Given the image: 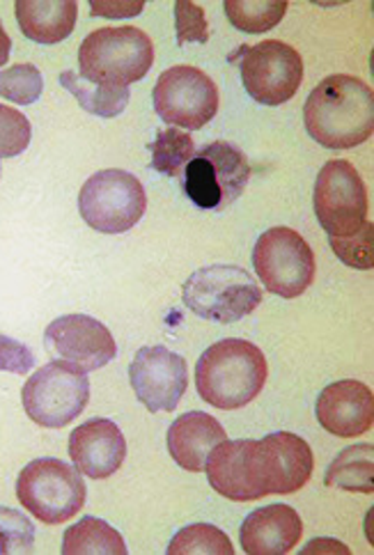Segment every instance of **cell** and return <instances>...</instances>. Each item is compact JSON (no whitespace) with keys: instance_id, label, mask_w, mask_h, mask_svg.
<instances>
[{"instance_id":"27","label":"cell","mask_w":374,"mask_h":555,"mask_svg":"<svg viewBox=\"0 0 374 555\" xmlns=\"http://www.w3.org/2000/svg\"><path fill=\"white\" fill-rule=\"evenodd\" d=\"M232 555L234 546L228 534L209 524H193L182 528L168 544V555Z\"/></svg>"},{"instance_id":"7","label":"cell","mask_w":374,"mask_h":555,"mask_svg":"<svg viewBox=\"0 0 374 555\" xmlns=\"http://www.w3.org/2000/svg\"><path fill=\"white\" fill-rule=\"evenodd\" d=\"M147 209L145 189L127 170L94 172L78 193V211L83 221L104 234L129 232Z\"/></svg>"},{"instance_id":"15","label":"cell","mask_w":374,"mask_h":555,"mask_svg":"<svg viewBox=\"0 0 374 555\" xmlns=\"http://www.w3.org/2000/svg\"><path fill=\"white\" fill-rule=\"evenodd\" d=\"M129 382L150 413H170L189 388L186 359L166 347H143L129 367Z\"/></svg>"},{"instance_id":"35","label":"cell","mask_w":374,"mask_h":555,"mask_svg":"<svg viewBox=\"0 0 374 555\" xmlns=\"http://www.w3.org/2000/svg\"><path fill=\"white\" fill-rule=\"evenodd\" d=\"M301 553L304 555H308V553H343V555H349V548L340 542H333V540H314L308 546H304Z\"/></svg>"},{"instance_id":"17","label":"cell","mask_w":374,"mask_h":555,"mask_svg":"<svg viewBox=\"0 0 374 555\" xmlns=\"http://www.w3.org/2000/svg\"><path fill=\"white\" fill-rule=\"evenodd\" d=\"M314 413L328 434L353 439L374 425V395L363 382H336L320 392Z\"/></svg>"},{"instance_id":"26","label":"cell","mask_w":374,"mask_h":555,"mask_svg":"<svg viewBox=\"0 0 374 555\" xmlns=\"http://www.w3.org/2000/svg\"><path fill=\"white\" fill-rule=\"evenodd\" d=\"M152 152V168L168 177H182L184 168L195 156L193 138L182 129H159L156 131L154 143L150 145Z\"/></svg>"},{"instance_id":"21","label":"cell","mask_w":374,"mask_h":555,"mask_svg":"<svg viewBox=\"0 0 374 555\" xmlns=\"http://www.w3.org/2000/svg\"><path fill=\"white\" fill-rule=\"evenodd\" d=\"M14 14L22 33L37 44H57L76 26V0H16Z\"/></svg>"},{"instance_id":"19","label":"cell","mask_w":374,"mask_h":555,"mask_svg":"<svg viewBox=\"0 0 374 555\" xmlns=\"http://www.w3.org/2000/svg\"><path fill=\"white\" fill-rule=\"evenodd\" d=\"M225 439L228 434L214 415L189 411L168 427L166 443L177 466L189 473H203L209 452Z\"/></svg>"},{"instance_id":"12","label":"cell","mask_w":374,"mask_h":555,"mask_svg":"<svg viewBox=\"0 0 374 555\" xmlns=\"http://www.w3.org/2000/svg\"><path fill=\"white\" fill-rule=\"evenodd\" d=\"M242 83L246 92L262 106H281L299 92L304 83L301 53L279 42L267 39L255 47H242Z\"/></svg>"},{"instance_id":"23","label":"cell","mask_w":374,"mask_h":555,"mask_svg":"<svg viewBox=\"0 0 374 555\" xmlns=\"http://www.w3.org/2000/svg\"><path fill=\"white\" fill-rule=\"evenodd\" d=\"M61 86L76 96V102L90 115L96 117H117L129 104V88H108V86H96L86 81L81 74L76 72H63L61 74Z\"/></svg>"},{"instance_id":"32","label":"cell","mask_w":374,"mask_h":555,"mask_svg":"<svg viewBox=\"0 0 374 555\" xmlns=\"http://www.w3.org/2000/svg\"><path fill=\"white\" fill-rule=\"evenodd\" d=\"M175 26H177V44L184 47L189 42L205 44L209 39L207 16L201 5L191 0H177L175 3Z\"/></svg>"},{"instance_id":"11","label":"cell","mask_w":374,"mask_h":555,"mask_svg":"<svg viewBox=\"0 0 374 555\" xmlns=\"http://www.w3.org/2000/svg\"><path fill=\"white\" fill-rule=\"evenodd\" d=\"M152 102L166 125L198 131L219 113V88L203 69L177 65L159 76Z\"/></svg>"},{"instance_id":"10","label":"cell","mask_w":374,"mask_h":555,"mask_svg":"<svg viewBox=\"0 0 374 555\" xmlns=\"http://www.w3.org/2000/svg\"><path fill=\"white\" fill-rule=\"evenodd\" d=\"M314 216L328 240H345L367 221V191L359 170L345 158L324 164L312 193Z\"/></svg>"},{"instance_id":"36","label":"cell","mask_w":374,"mask_h":555,"mask_svg":"<svg viewBox=\"0 0 374 555\" xmlns=\"http://www.w3.org/2000/svg\"><path fill=\"white\" fill-rule=\"evenodd\" d=\"M10 51H12V39L10 35L5 33L3 24H0V69H3L10 61Z\"/></svg>"},{"instance_id":"1","label":"cell","mask_w":374,"mask_h":555,"mask_svg":"<svg viewBox=\"0 0 374 555\" xmlns=\"http://www.w3.org/2000/svg\"><path fill=\"white\" fill-rule=\"evenodd\" d=\"M304 122L326 150L359 147L374 133V92L357 76H326L306 99Z\"/></svg>"},{"instance_id":"2","label":"cell","mask_w":374,"mask_h":555,"mask_svg":"<svg viewBox=\"0 0 374 555\" xmlns=\"http://www.w3.org/2000/svg\"><path fill=\"white\" fill-rule=\"evenodd\" d=\"M269 365L260 347L228 338L211 345L195 365V386L201 398L223 411L244 409L262 392Z\"/></svg>"},{"instance_id":"13","label":"cell","mask_w":374,"mask_h":555,"mask_svg":"<svg viewBox=\"0 0 374 555\" xmlns=\"http://www.w3.org/2000/svg\"><path fill=\"white\" fill-rule=\"evenodd\" d=\"M250 480L260 499L271 493L287 495L304 489L310 480L314 457L310 446L297 434L273 431L250 448Z\"/></svg>"},{"instance_id":"24","label":"cell","mask_w":374,"mask_h":555,"mask_svg":"<svg viewBox=\"0 0 374 555\" xmlns=\"http://www.w3.org/2000/svg\"><path fill=\"white\" fill-rule=\"evenodd\" d=\"M86 553H106V555H127V544L122 534L104 519L86 517L76 526L67 528L63 538V555H86Z\"/></svg>"},{"instance_id":"14","label":"cell","mask_w":374,"mask_h":555,"mask_svg":"<svg viewBox=\"0 0 374 555\" xmlns=\"http://www.w3.org/2000/svg\"><path fill=\"white\" fill-rule=\"evenodd\" d=\"M44 347L53 361L86 374L108 365L117 356L113 333L88 314L57 317L44 331Z\"/></svg>"},{"instance_id":"3","label":"cell","mask_w":374,"mask_h":555,"mask_svg":"<svg viewBox=\"0 0 374 555\" xmlns=\"http://www.w3.org/2000/svg\"><path fill=\"white\" fill-rule=\"evenodd\" d=\"M154 65V44L136 26L100 28L90 33L78 49V67L90 83L127 88L143 81Z\"/></svg>"},{"instance_id":"34","label":"cell","mask_w":374,"mask_h":555,"mask_svg":"<svg viewBox=\"0 0 374 555\" xmlns=\"http://www.w3.org/2000/svg\"><path fill=\"white\" fill-rule=\"evenodd\" d=\"M145 3H131V0H90L92 16L104 18H131L143 12Z\"/></svg>"},{"instance_id":"5","label":"cell","mask_w":374,"mask_h":555,"mask_svg":"<svg viewBox=\"0 0 374 555\" xmlns=\"http://www.w3.org/2000/svg\"><path fill=\"white\" fill-rule=\"evenodd\" d=\"M81 470L53 457L30 462L16 478V499L35 519L57 526L74 519L86 505Z\"/></svg>"},{"instance_id":"30","label":"cell","mask_w":374,"mask_h":555,"mask_svg":"<svg viewBox=\"0 0 374 555\" xmlns=\"http://www.w3.org/2000/svg\"><path fill=\"white\" fill-rule=\"evenodd\" d=\"M35 546V526L26 514L0 505V555L30 553Z\"/></svg>"},{"instance_id":"6","label":"cell","mask_w":374,"mask_h":555,"mask_svg":"<svg viewBox=\"0 0 374 555\" xmlns=\"http://www.w3.org/2000/svg\"><path fill=\"white\" fill-rule=\"evenodd\" d=\"M189 201L209 211H223L244 195L250 182V164L242 147L216 141L195 152L182 172Z\"/></svg>"},{"instance_id":"33","label":"cell","mask_w":374,"mask_h":555,"mask_svg":"<svg viewBox=\"0 0 374 555\" xmlns=\"http://www.w3.org/2000/svg\"><path fill=\"white\" fill-rule=\"evenodd\" d=\"M33 367L35 353L30 347L10 338V335H0V372L28 374Z\"/></svg>"},{"instance_id":"25","label":"cell","mask_w":374,"mask_h":555,"mask_svg":"<svg viewBox=\"0 0 374 555\" xmlns=\"http://www.w3.org/2000/svg\"><path fill=\"white\" fill-rule=\"evenodd\" d=\"M223 10L230 24L248 35H260L283 22L285 0H225Z\"/></svg>"},{"instance_id":"29","label":"cell","mask_w":374,"mask_h":555,"mask_svg":"<svg viewBox=\"0 0 374 555\" xmlns=\"http://www.w3.org/2000/svg\"><path fill=\"white\" fill-rule=\"evenodd\" d=\"M333 253L338 255V260L351 269L359 271H372L374 269V225L372 221H365L359 232H353L345 240H328Z\"/></svg>"},{"instance_id":"4","label":"cell","mask_w":374,"mask_h":555,"mask_svg":"<svg viewBox=\"0 0 374 555\" xmlns=\"http://www.w3.org/2000/svg\"><path fill=\"white\" fill-rule=\"evenodd\" d=\"M184 306L207 322L234 324L262 304L255 278L234 264H211L193 271L182 287Z\"/></svg>"},{"instance_id":"8","label":"cell","mask_w":374,"mask_h":555,"mask_svg":"<svg viewBox=\"0 0 374 555\" xmlns=\"http://www.w3.org/2000/svg\"><path fill=\"white\" fill-rule=\"evenodd\" d=\"M88 400V374L61 361L39 367L22 390L28 418L47 429H61L74 423L86 411Z\"/></svg>"},{"instance_id":"28","label":"cell","mask_w":374,"mask_h":555,"mask_svg":"<svg viewBox=\"0 0 374 555\" xmlns=\"http://www.w3.org/2000/svg\"><path fill=\"white\" fill-rule=\"evenodd\" d=\"M44 90V76L35 65L22 63L0 72V96L18 106L35 104Z\"/></svg>"},{"instance_id":"22","label":"cell","mask_w":374,"mask_h":555,"mask_svg":"<svg viewBox=\"0 0 374 555\" xmlns=\"http://www.w3.org/2000/svg\"><path fill=\"white\" fill-rule=\"evenodd\" d=\"M374 475V446L357 443L345 448L336 460L326 468V487H336L343 491L357 493H374L372 485Z\"/></svg>"},{"instance_id":"16","label":"cell","mask_w":374,"mask_h":555,"mask_svg":"<svg viewBox=\"0 0 374 555\" xmlns=\"http://www.w3.org/2000/svg\"><path fill=\"white\" fill-rule=\"evenodd\" d=\"M69 457L92 480H106L127 460V441L113 421L92 418L69 434Z\"/></svg>"},{"instance_id":"9","label":"cell","mask_w":374,"mask_h":555,"mask_svg":"<svg viewBox=\"0 0 374 555\" xmlns=\"http://www.w3.org/2000/svg\"><path fill=\"white\" fill-rule=\"evenodd\" d=\"M255 273L267 292L281 299H297L314 281V255L304 236L292 228H271L253 248Z\"/></svg>"},{"instance_id":"31","label":"cell","mask_w":374,"mask_h":555,"mask_svg":"<svg viewBox=\"0 0 374 555\" xmlns=\"http://www.w3.org/2000/svg\"><path fill=\"white\" fill-rule=\"evenodd\" d=\"M33 127L22 111L0 104V156L14 158L28 150Z\"/></svg>"},{"instance_id":"18","label":"cell","mask_w":374,"mask_h":555,"mask_svg":"<svg viewBox=\"0 0 374 555\" xmlns=\"http://www.w3.org/2000/svg\"><path fill=\"white\" fill-rule=\"evenodd\" d=\"M304 521L289 505H267L250 512L242 524V551L248 555H285L299 544Z\"/></svg>"},{"instance_id":"20","label":"cell","mask_w":374,"mask_h":555,"mask_svg":"<svg viewBox=\"0 0 374 555\" xmlns=\"http://www.w3.org/2000/svg\"><path fill=\"white\" fill-rule=\"evenodd\" d=\"M250 448L253 439L244 441H223L216 446L205 464L207 480L216 493H221L228 501L250 503L260 501V493L250 480Z\"/></svg>"}]
</instances>
